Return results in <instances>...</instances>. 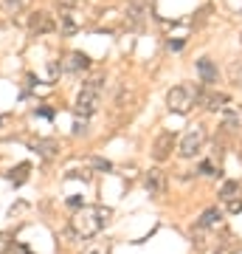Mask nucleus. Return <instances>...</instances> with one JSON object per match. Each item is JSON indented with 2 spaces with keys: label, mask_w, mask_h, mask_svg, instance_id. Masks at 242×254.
Segmentation results:
<instances>
[{
  "label": "nucleus",
  "mask_w": 242,
  "mask_h": 254,
  "mask_svg": "<svg viewBox=\"0 0 242 254\" xmlns=\"http://www.w3.org/2000/svg\"><path fill=\"white\" fill-rule=\"evenodd\" d=\"M37 113H40V116H45V119H51V116H54V110H48V108H43V110H37Z\"/></svg>",
  "instance_id": "bb28decb"
},
{
  "label": "nucleus",
  "mask_w": 242,
  "mask_h": 254,
  "mask_svg": "<svg viewBox=\"0 0 242 254\" xmlns=\"http://www.w3.org/2000/svg\"><path fill=\"white\" fill-rule=\"evenodd\" d=\"M172 150H175V136L172 133H161L152 144V158L155 161H166L172 155Z\"/></svg>",
  "instance_id": "9d476101"
},
{
  "label": "nucleus",
  "mask_w": 242,
  "mask_h": 254,
  "mask_svg": "<svg viewBox=\"0 0 242 254\" xmlns=\"http://www.w3.org/2000/svg\"><path fill=\"white\" fill-rule=\"evenodd\" d=\"M192 105H197V88L194 85H175L166 93V108L172 113H189Z\"/></svg>",
  "instance_id": "f03ea898"
},
{
  "label": "nucleus",
  "mask_w": 242,
  "mask_h": 254,
  "mask_svg": "<svg viewBox=\"0 0 242 254\" xmlns=\"http://www.w3.org/2000/svg\"><path fill=\"white\" fill-rule=\"evenodd\" d=\"M31 150H34L40 158H54V155L59 153V141H56V138H37V141H31Z\"/></svg>",
  "instance_id": "f8f14e48"
},
{
  "label": "nucleus",
  "mask_w": 242,
  "mask_h": 254,
  "mask_svg": "<svg viewBox=\"0 0 242 254\" xmlns=\"http://www.w3.org/2000/svg\"><path fill=\"white\" fill-rule=\"evenodd\" d=\"M0 11L9 14V17H14V14L23 11V0H0Z\"/></svg>",
  "instance_id": "6ab92c4d"
},
{
  "label": "nucleus",
  "mask_w": 242,
  "mask_h": 254,
  "mask_svg": "<svg viewBox=\"0 0 242 254\" xmlns=\"http://www.w3.org/2000/svg\"><path fill=\"white\" fill-rule=\"evenodd\" d=\"M220 223H223V209L211 206V209H206V212L200 215V220H197V229H217Z\"/></svg>",
  "instance_id": "2eb2a0df"
},
{
  "label": "nucleus",
  "mask_w": 242,
  "mask_h": 254,
  "mask_svg": "<svg viewBox=\"0 0 242 254\" xmlns=\"http://www.w3.org/2000/svg\"><path fill=\"white\" fill-rule=\"evenodd\" d=\"M166 187H169V178H166V173H163V170H158V167L144 175V190L149 192L152 198H161V195H166Z\"/></svg>",
  "instance_id": "39448f33"
},
{
  "label": "nucleus",
  "mask_w": 242,
  "mask_h": 254,
  "mask_svg": "<svg viewBox=\"0 0 242 254\" xmlns=\"http://www.w3.org/2000/svg\"><path fill=\"white\" fill-rule=\"evenodd\" d=\"M85 88H90V91L101 93V88H104V79H88V82H85Z\"/></svg>",
  "instance_id": "5701e85b"
},
{
  "label": "nucleus",
  "mask_w": 242,
  "mask_h": 254,
  "mask_svg": "<svg viewBox=\"0 0 242 254\" xmlns=\"http://www.w3.org/2000/svg\"><path fill=\"white\" fill-rule=\"evenodd\" d=\"M0 125H3V116H0Z\"/></svg>",
  "instance_id": "cd10ccee"
},
{
  "label": "nucleus",
  "mask_w": 242,
  "mask_h": 254,
  "mask_svg": "<svg viewBox=\"0 0 242 254\" xmlns=\"http://www.w3.org/2000/svg\"><path fill=\"white\" fill-rule=\"evenodd\" d=\"M0 237H3V235H0Z\"/></svg>",
  "instance_id": "c85d7f7f"
},
{
  "label": "nucleus",
  "mask_w": 242,
  "mask_h": 254,
  "mask_svg": "<svg viewBox=\"0 0 242 254\" xmlns=\"http://www.w3.org/2000/svg\"><path fill=\"white\" fill-rule=\"evenodd\" d=\"M90 167H96V170H101V173H110V170H113V164H110L107 158H99V155L90 158Z\"/></svg>",
  "instance_id": "412c9836"
},
{
  "label": "nucleus",
  "mask_w": 242,
  "mask_h": 254,
  "mask_svg": "<svg viewBox=\"0 0 242 254\" xmlns=\"http://www.w3.org/2000/svg\"><path fill=\"white\" fill-rule=\"evenodd\" d=\"M28 31H31L34 37H43V34H51V31H56L54 14H48V11H34V14L28 17Z\"/></svg>",
  "instance_id": "423d86ee"
},
{
  "label": "nucleus",
  "mask_w": 242,
  "mask_h": 254,
  "mask_svg": "<svg viewBox=\"0 0 242 254\" xmlns=\"http://www.w3.org/2000/svg\"><path fill=\"white\" fill-rule=\"evenodd\" d=\"M144 17H146V0H127L124 26L127 28H141Z\"/></svg>",
  "instance_id": "6e6552de"
},
{
  "label": "nucleus",
  "mask_w": 242,
  "mask_h": 254,
  "mask_svg": "<svg viewBox=\"0 0 242 254\" xmlns=\"http://www.w3.org/2000/svg\"><path fill=\"white\" fill-rule=\"evenodd\" d=\"M85 3H88V0H56V6H59V9H79V6H85Z\"/></svg>",
  "instance_id": "4be33fe9"
},
{
  "label": "nucleus",
  "mask_w": 242,
  "mask_h": 254,
  "mask_svg": "<svg viewBox=\"0 0 242 254\" xmlns=\"http://www.w3.org/2000/svg\"><path fill=\"white\" fill-rule=\"evenodd\" d=\"M28 170H31L28 164H17L14 170H9V173H6V178H9V181L14 184V187H20V184H26V178H28Z\"/></svg>",
  "instance_id": "dca6fc26"
},
{
  "label": "nucleus",
  "mask_w": 242,
  "mask_h": 254,
  "mask_svg": "<svg viewBox=\"0 0 242 254\" xmlns=\"http://www.w3.org/2000/svg\"><path fill=\"white\" fill-rule=\"evenodd\" d=\"M56 28H59V34L62 37H73L82 28V20L76 17V11L73 9H59V23H56Z\"/></svg>",
  "instance_id": "1a4fd4ad"
},
{
  "label": "nucleus",
  "mask_w": 242,
  "mask_h": 254,
  "mask_svg": "<svg viewBox=\"0 0 242 254\" xmlns=\"http://www.w3.org/2000/svg\"><path fill=\"white\" fill-rule=\"evenodd\" d=\"M237 249H240V243H237L234 237H228V235H225L223 240H217V249H214V254H234Z\"/></svg>",
  "instance_id": "f3484780"
},
{
  "label": "nucleus",
  "mask_w": 242,
  "mask_h": 254,
  "mask_svg": "<svg viewBox=\"0 0 242 254\" xmlns=\"http://www.w3.org/2000/svg\"><path fill=\"white\" fill-rule=\"evenodd\" d=\"M99 102H101V93L90 91V88H82L79 96H76V113L82 116H93L99 110Z\"/></svg>",
  "instance_id": "0eeeda50"
},
{
  "label": "nucleus",
  "mask_w": 242,
  "mask_h": 254,
  "mask_svg": "<svg viewBox=\"0 0 242 254\" xmlns=\"http://www.w3.org/2000/svg\"><path fill=\"white\" fill-rule=\"evenodd\" d=\"M228 76H231L234 85H242V60L231 63V68H228Z\"/></svg>",
  "instance_id": "aec40b11"
},
{
  "label": "nucleus",
  "mask_w": 242,
  "mask_h": 254,
  "mask_svg": "<svg viewBox=\"0 0 242 254\" xmlns=\"http://www.w3.org/2000/svg\"><path fill=\"white\" fill-rule=\"evenodd\" d=\"M197 73H200V82H203V85H214L217 82V65L211 63L208 57L197 60Z\"/></svg>",
  "instance_id": "4468645a"
},
{
  "label": "nucleus",
  "mask_w": 242,
  "mask_h": 254,
  "mask_svg": "<svg viewBox=\"0 0 242 254\" xmlns=\"http://www.w3.org/2000/svg\"><path fill=\"white\" fill-rule=\"evenodd\" d=\"M110 252H113V243H110L107 237L104 240H96V243H90L85 249V254H110Z\"/></svg>",
  "instance_id": "a211bd4d"
},
{
  "label": "nucleus",
  "mask_w": 242,
  "mask_h": 254,
  "mask_svg": "<svg viewBox=\"0 0 242 254\" xmlns=\"http://www.w3.org/2000/svg\"><path fill=\"white\" fill-rule=\"evenodd\" d=\"M85 68H90V57L82 54V51H71L68 60H65V71L68 73H79V71H85Z\"/></svg>",
  "instance_id": "ddd939ff"
},
{
  "label": "nucleus",
  "mask_w": 242,
  "mask_h": 254,
  "mask_svg": "<svg viewBox=\"0 0 242 254\" xmlns=\"http://www.w3.org/2000/svg\"><path fill=\"white\" fill-rule=\"evenodd\" d=\"M203 144H206V127L203 125H192L186 133H183V138H180L178 155L180 158H194V155L203 150Z\"/></svg>",
  "instance_id": "7ed1b4c3"
},
{
  "label": "nucleus",
  "mask_w": 242,
  "mask_h": 254,
  "mask_svg": "<svg viewBox=\"0 0 242 254\" xmlns=\"http://www.w3.org/2000/svg\"><path fill=\"white\" fill-rule=\"evenodd\" d=\"M220 200L225 203V209L231 215H240L242 212V184L240 181H225L220 187Z\"/></svg>",
  "instance_id": "20e7f679"
},
{
  "label": "nucleus",
  "mask_w": 242,
  "mask_h": 254,
  "mask_svg": "<svg viewBox=\"0 0 242 254\" xmlns=\"http://www.w3.org/2000/svg\"><path fill=\"white\" fill-rule=\"evenodd\" d=\"M110 220V209H101V206H82L76 215L71 218V232L82 240L88 237H96L104 229V223Z\"/></svg>",
  "instance_id": "f257e3e1"
},
{
  "label": "nucleus",
  "mask_w": 242,
  "mask_h": 254,
  "mask_svg": "<svg viewBox=\"0 0 242 254\" xmlns=\"http://www.w3.org/2000/svg\"><path fill=\"white\" fill-rule=\"evenodd\" d=\"M197 102H200V105H206L208 110H220V108L228 105V96H225V93H211V91L197 88Z\"/></svg>",
  "instance_id": "9b49d317"
},
{
  "label": "nucleus",
  "mask_w": 242,
  "mask_h": 254,
  "mask_svg": "<svg viewBox=\"0 0 242 254\" xmlns=\"http://www.w3.org/2000/svg\"><path fill=\"white\" fill-rule=\"evenodd\" d=\"M9 254H31V252H28V249H26L23 243H14V246L9 249Z\"/></svg>",
  "instance_id": "b1692460"
},
{
  "label": "nucleus",
  "mask_w": 242,
  "mask_h": 254,
  "mask_svg": "<svg viewBox=\"0 0 242 254\" xmlns=\"http://www.w3.org/2000/svg\"><path fill=\"white\" fill-rule=\"evenodd\" d=\"M200 173H203V175H217V173H214V164H208V161L200 164Z\"/></svg>",
  "instance_id": "393cba45"
},
{
  "label": "nucleus",
  "mask_w": 242,
  "mask_h": 254,
  "mask_svg": "<svg viewBox=\"0 0 242 254\" xmlns=\"http://www.w3.org/2000/svg\"><path fill=\"white\" fill-rule=\"evenodd\" d=\"M166 48H169V51H180V48H183V40H169Z\"/></svg>",
  "instance_id": "a878e982"
}]
</instances>
